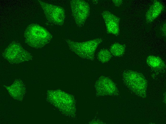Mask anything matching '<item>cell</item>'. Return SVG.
<instances>
[{"instance_id":"6da1fadb","label":"cell","mask_w":166,"mask_h":124,"mask_svg":"<svg viewBox=\"0 0 166 124\" xmlns=\"http://www.w3.org/2000/svg\"><path fill=\"white\" fill-rule=\"evenodd\" d=\"M24 36L26 42L30 46L36 49L43 47L50 41L52 37L46 29L34 23L27 26Z\"/></svg>"},{"instance_id":"7a4b0ae2","label":"cell","mask_w":166,"mask_h":124,"mask_svg":"<svg viewBox=\"0 0 166 124\" xmlns=\"http://www.w3.org/2000/svg\"><path fill=\"white\" fill-rule=\"evenodd\" d=\"M123 80L126 86L133 93L140 97L146 96L147 84L146 80L141 73L131 70L125 71Z\"/></svg>"},{"instance_id":"3957f363","label":"cell","mask_w":166,"mask_h":124,"mask_svg":"<svg viewBox=\"0 0 166 124\" xmlns=\"http://www.w3.org/2000/svg\"><path fill=\"white\" fill-rule=\"evenodd\" d=\"M66 41L70 48L78 56L82 58L93 60L96 49L102 40L98 38L81 42L69 40Z\"/></svg>"},{"instance_id":"277c9868","label":"cell","mask_w":166,"mask_h":124,"mask_svg":"<svg viewBox=\"0 0 166 124\" xmlns=\"http://www.w3.org/2000/svg\"><path fill=\"white\" fill-rule=\"evenodd\" d=\"M3 57L12 64H18L32 60L31 54L16 42L10 44L5 50Z\"/></svg>"},{"instance_id":"5b68a950","label":"cell","mask_w":166,"mask_h":124,"mask_svg":"<svg viewBox=\"0 0 166 124\" xmlns=\"http://www.w3.org/2000/svg\"><path fill=\"white\" fill-rule=\"evenodd\" d=\"M38 1L48 21L59 26L63 24L65 18V13L62 7Z\"/></svg>"},{"instance_id":"8992f818","label":"cell","mask_w":166,"mask_h":124,"mask_svg":"<svg viewBox=\"0 0 166 124\" xmlns=\"http://www.w3.org/2000/svg\"><path fill=\"white\" fill-rule=\"evenodd\" d=\"M72 15L77 25L81 26L85 23L89 14V4L82 0H72L70 1Z\"/></svg>"},{"instance_id":"52a82bcc","label":"cell","mask_w":166,"mask_h":124,"mask_svg":"<svg viewBox=\"0 0 166 124\" xmlns=\"http://www.w3.org/2000/svg\"><path fill=\"white\" fill-rule=\"evenodd\" d=\"M97 93L101 95H115L118 89L114 83L109 78L104 76L100 77L95 84Z\"/></svg>"},{"instance_id":"ba28073f","label":"cell","mask_w":166,"mask_h":124,"mask_svg":"<svg viewBox=\"0 0 166 124\" xmlns=\"http://www.w3.org/2000/svg\"><path fill=\"white\" fill-rule=\"evenodd\" d=\"M102 15L105 22L107 33L118 36L119 33V18L107 11H103Z\"/></svg>"},{"instance_id":"9c48e42d","label":"cell","mask_w":166,"mask_h":124,"mask_svg":"<svg viewBox=\"0 0 166 124\" xmlns=\"http://www.w3.org/2000/svg\"><path fill=\"white\" fill-rule=\"evenodd\" d=\"M164 6L160 1L154 0L146 12L145 18L146 22L150 23L157 17L164 10Z\"/></svg>"},{"instance_id":"30bf717a","label":"cell","mask_w":166,"mask_h":124,"mask_svg":"<svg viewBox=\"0 0 166 124\" xmlns=\"http://www.w3.org/2000/svg\"><path fill=\"white\" fill-rule=\"evenodd\" d=\"M146 62L149 66L155 70H161L166 67L164 62L158 56L150 55L147 57Z\"/></svg>"},{"instance_id":"8fae6325","label":"cell","mask_w":166,"mask_h":124,"mask_svg":"<svg viewBox=\"0 0 166 124\" xmlns=\"http://www.w3.org/2000/svg\"><path fill=\"white\" fill-rule=\"evenodd\" d=\"M125 45L115 43L110 46L109 51L111 54L115 57H120L124 53L125 50Z\"/></svg>"},{"instance_id":"7c38bea8","label":"cell","mask_w":166,"mask_h":124,"mask_svg":"<svg viewBox=\"0 0 166 124\" xmlns=\"http://www.w3.org/2000/svg\"><path fill=\"white\" fill-rule=\"evenodd\" d=\"M112 56L109 51L104 49H101L98 52L97 58L100 61L104 63L108 62Z\"/></svg>"},{"instance_id":"4fadbf2b","label":"cell","mask_w":166,"mask_h":124,"mask_svg":"<svg viewBox=\"0 0 166 124\" xmlns=\"http://www.w3.org/2000/svg\"><path fill=\"white\" fill-rule=\"evenodd\" d=\"M115 5L119 7L123 1L121 0H112Z\"/></svg>"},{"instance_id":"5bb4252c","label":"cell","mask_w":166,"mask_h":124,"mask_svg":"<svg viewBox=\"0 0 166 124\" xmlns=\"http://www.w3.org/2000/svg\"><path fill=\"white\" fill-rule=\"evenodd\" d=\"M162 31L164 33V36L166 35V24L165 23L163 25L162 29Z\"/></svg>"}]
</instances>
